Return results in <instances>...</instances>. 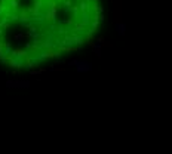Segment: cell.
I'll return each instance as SVG.
<instances>
[{
  "instance_id": "cell-1",
  "label": "cell",
  "mask_w": 172,
  "mask_h": 154,
  "mask_svg": "<svg viewBox=\"0 0 172 154\" xmlns=\"http://www.w3.org/2000/svg\"><path fill=\"white\" fill-rule=\"evenodd\" d=\"M71 64L76 65V68H77L79 73H88V71L92 70V65H91L88 61H73Z\"/></svg>"
},
{
  "instance_id": "cell-2",
  "label": "cell",
  "mask_w": 172,
  "mask_h": 154,
  "mask_svg": "<svg viewBox=\"0 0 172 154\" xmlns=\"http://www.w3.org/2000/svg\"><path fill=\"white\" fill-rule=\"evenodd\" d=\"M116 31H117V34L123 36L125 31H126V25H125V24H117V25H116Z\"/></svg>"
}]
</instances>
